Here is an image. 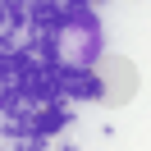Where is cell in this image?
Here are the masks:
<instances>
[{"mask_svg":"<svg viewBox=\"0 0 151 151\" xmlns=\"http://www.w3.org/2000/svg\"><path fill=\"white\" fill-rule=\"evenodd\" d=\"M64 87L55 69L37 50H5L0 55V119L9 133H41L64 124Z\"/></svg>","mask_w":151,"mask_h":151,"instance_id":"1","label":"cell"},{"mask_svg":"<svg viewBox=\"0 0 151 151\" xmlns=\"http://www.w3.org/2000/svg\"><path fill=\"white\" fill-rule=\"evenodd\" d=\"M87 5H105V0H87Z\"/></svg>","mask_w":151,"mask_h":151,"instance_id":"2","label":"cell"}]
</instances>
